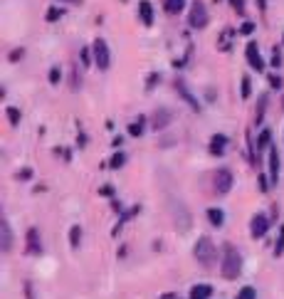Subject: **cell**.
<instances>
[{"label":"cell","instance_id":"cell-32","mask_svg":"<svg viewBox=\"0 0 284 299\" xmlns=\"http://www.w3.org/2000/svg\"><path fill=\"white\" fill-rule=\"evenodd\" d=\"M50 82H52V84H57V82H59V70H57V67H52V70H50Z\"/></svg>","mask_w":284,"mask_h":299},{"label":"cell","instance_id":"cell-17","mask_svg":"<svg viewBox=\"0 0 284 299\" xmlns=\"http://www.w3.org/2000/svg\"><path fill=\"white\" fill-rule=\"evenodd\" d=\"M163 8H166L168 15H178V13H183L186 0H163Z\"/></svg>","mask_w":284,"mask_h":299},{"label":"cell","instance_id":"cell-42","mask_svg":"<svg viewBox=\"0 0 284 299\" xmlns=\"http://www.w3.org/2000/svg\"><path fill=\"white\" fill-rule=\"evenodd\" d=\"M161 299H175V294H163Z\"/></svg>","mask_w":284,"mask_h":299},{"label":"cell","instance_id":"cell-23","mask_svg":"<svg viewBox=\"0 0 284 299\" xmlns=\"http://www.w3.org/2000/svg\"><path fill=\"white\" fill-rule=\"evenodd\" d=\"M284 255V225L279 227V238H277V245H274V257H282Z\"/></svg>","mask_w":284,"mask_h":299},{"label":"cell","instance_id":"cell-37","mask_svg":"<svg viewBox=\"0 0 284 299\" xmlns=\"http://www.w3.org/2000/svg\"><path fill=\"white\" fill-rule=\"evenodd\" d=\"M25 294H27V299H32V289H30V282H25Z\"/></svg>","mask_w":284,"mask_h":299},{"label":"cell","instance_id":"cell-5","mask_svg":"<svg viewBox=\"0 0 284 299\" xmlns=\"http://www.w3.org/2000/svg\"><path fill=\"white\" fill-rule=\"evenodd\" d=\"M230 188H232V173L227 169H218L212 173V190L218 195H225V193H230Z\"/></svg>","mask_w":284,"mask_h":299},{"label":"cell","instance_id":"cell-12","mask_svg":"<svg viewBox=\"0 0 284 299\" xmlns=\"http://www.w3.org/2000/svg\"><path fill=\"white\" fill-rule=\"evenodd\" d=\"M227 144H230V141H227V136H223V134H215V136H212V139H210V153H212V156H223V153H225V146Z\"/></svg>","mask_w":284,"mask_h":299},{"label":"cell","instance_id":"cell-30","mask_svg":"<svg viewBox=\"0 0 284 299\" xmlns=\"http://www.w3.org/2000/svg\"><path fill=\"white\" fill-rule=\"evenodd\" d=\"M82 62H84V67H89V64H92V57H89V47H84V50H82Z\"/></svg>","mask_w":284,"mask_h":299},{"label":"cell","instance_id":"cell-8","mask_svg":"<svg viewBox=\"0 0 284 299\" xmlns=\"http://www.w3.org/2000/svg\"><path fill=\"white\" fill-rule=\"evenodd\" d=\"M267 230H269V218L262 215V213H257V215L250 220V232H252V238H262Z\"/></svg>","mask_w":284,"mask_h":299},{"label":"cell","instance_id":"cell-39","mask_svg":"<svg viewBox=\"0 0 284 299\" xmlns=\"http://www.w3.org/2000/svg\"><path fill=\"white\" fill-rule=\"evenodd\" d=\"M20 55H22V50H15V52L10 55V59H20Z\"/></svg>","mask_w":284,"mask_h":299},{"label":"cell","instance_id":"cell-7","mask_svg":"<svg viewBox=\"0 0 284 299\" xmlns=\"http://www.w3.org/2000/svg\"><path fill=\"white\" fill-rule=\"evenodd\" d=\"M245 57H247V62H250V67H252L255 72H262V70H265V59H262V55H260L257 42H250V45H247Z\"/></svg>","mask_w":284,"mask_h":299},{"label":"cell","instance_id":"cell-14","mask_svg":"<svg viewBox=\"0 0 284 299\" xmlns=\"http://www.w3.org/2000/svg\"><path fill=\"white\" fill-rule=\"evenodd\" d=\"M138 15H141V22H144V25H153V8L149 0H141V3H138Z\"/></svg>","mask_w":284,"mask_h":299},{"label":"cell","instance_id":"cell-10","mask_svg":"<svg viewBox=\"0 0 284 299\" xmlns=\"http://www.w3.org/2000/svg\"><path fill=\"white\" fill-rule=\"evenodd\" d=\"M10 247H13V232H10V223L3 218L0 220V250L10 252Z\"/></svg>","mask_w":284,"mask_h":299},{"label":"cell","instance_id":"cell-22","mask_svg":"<svg viewBox=\"0 0 284 299\" xmlns=\"http://www.w3.org/2000/svg\"><path fill=\"white\" fill-rule=\"evenodd\" d=\"M79 240H82V227L75 225V227L69 230V245H72V247H79Z\"/></svg>","mask_w":284,"mask_h":299},{"label":"cell","instance_id":"cell-1","mask_svg":"<svg viewBox=\"0 0 284 299\" xmlns=\"http://www.w3.org/2000/svg\"><path fill=\"white\" fill-rule=\"evenodd\" d=\"M220 272H223V277H225V280H237V277H240V272H242V257H240V252H237V247H235V245L227 243L225 247H223Z\"/></svg>","mask_w":284,"mask_h":299},{"label":"cell","instance_id":"cell-6","mask_svg":"<svg viewBox=\"0 0 284 299\" xmlns=\"http://www.w3.org/2000/svg\"><path fill=\"white\" fill-rule=\"evenodd\" d=\"M92 50H94V62L99 70H109V64H112V55H109V45L104 42L101 38L94 40V45H92Z\"/></svg>","mask_w":284,"mask_h":299},{"label":"cell","instance_id":"cell-21","mask_svg":"<svg viewBox=\"0 0 284 299\" xmlns=\"http://www.w3.org/2000/svg\"><path fill=\"white\" fill-rule=\"evenodd\" d=\"M144 124H146V119H144V116H141V119H136L133 124H129V134H131V136H141V134H144Z\"/></svg>","mask_w":284,"mask_h":299},{"label":"cell","instance_id":"cell-2","mask_svg":"<svg viewBox=\"0 0 284 299\" xmlns=\"http://www.w3.org/2000/svg\"><path fill=\"white\" fill-rule=\"evenodd\" d=\"M168 210H170V218H173V223L175 227L181 230V232H186L193 223V218H190L188 208L183 206V201L181 198H168Z\"/></svg>","mask_w":284,"mask_h":299},{"label":"cell","instance_id":"cell-34","mask_svg":"<svg viewBox=\"0 0 284 299\" xmlns=\"http://www.w3.org/2000/svg\"><path fill=\"white\" fill-rule=\"evenodd\" d=\"M18 178H20V181H27V178H32V171H30V169L20 171V173H18Z\"/></svg>","mask_w":284,"mask_h":299},{"label":"cell","instance_id":"cell-16","mask_svg":"<svg viewBox=\"0 0 284 299\" xmlns=\"http://www.w3.org/2000/svg\"><path fill=\"white\" fill-rule=\"evenodd\" d=\"M27 250H30V252H40V250H42V245H40V232L35 227L27 230Z\"/></svg>","mask_w":284,"mask_h":299},{"label":"cell","instance_id":"cell-27","mask_svg":"<svg viewBox=\"0 0 284 299\" xmlns=\"http://www.w3.org/2000/svg\"><path fill=\"white\" fill-rule=\"evenodd\" d=\"M8 119H10V124H13V126H18V121H20V112L10 107V109H8Z\"/></svg>","mask_w":284,"mask_h":299},{"label":"cell","instance_id":"cell-24","mask_svg":"<svg viewBox=\"0 0 284 299\" xmlns=\"http://www.w3.org/2000/svg\"><path fill=\"white\" fill-rule=\"evenodd\" d=\"M124 163H126V153H121V151H119V153H114L112 161H109V166H112V169H121Z\"/></svg>","mask_w":284,"mask_h":299},{"label":"cell","instance_id":"cell-19","mask_svg":"<svg viewBox=\"0 0 284 299\" xmlns=\"http://www.w3.org/2000/svg\"><path fill=\"white\" fill-rule=\"evenodd\" d=\"M208 220L215 225V227H220V225L225 223V213H223V210H218V208H210V210H208Z\"/></svg>","mask_w":284,"mask_h":299},{"label":"cell","instance_id":"cell-13","mask_svg":"<svg viewBox=\"0 0 284 299\" xmlns=\"http://www.w3.org/2000/svg\"><path fill=\"white\" fill-rule=\"evenodd\" d=\"M173 84H175V89H178V94H181V96H183V99L188 102L190 107H193V112H200V104H198V102H195V96H193V94H190L188 89H186V84H183V79H175Z\"/></svg>","mask_w":284,"mask_h":299},{"label":"cell","instance_id":"cell-43","mask_svg":"<svg viewBox=\"0 0 284 299\" xmlns=\"http://www.w3.org/2000/svg\"><path fill=\"white\" fill-rule=\"evenodd\" d=\"M282 102H284V99H282Z\"/></svg>","mask_w":284,"mask_h":299},{"label":"cell","instance_id":"cell-4","mask_svg":"<svg viewBox=\"0 0 284 299\" xmlns=\"http://www.w3.org/2000/svg\"><path fill=\"white\" fill-rule=\"evenodd\" d=\"M188 25L190 27H195V30H203V27L208 25V10H205V5H203L200 0H195V3L190 5Z\"/></svg>","mask_w":284,"mask_h":299},{"label":"cell","instance_id":"cell-35","mask_svg":"<svg viewBox=\"0 0 284 299\" xmlns=\"http://www.w3.org/2000/svg\"><path fill=\"white\" fill-rule=\"evenodd\" d=\"M252 30H255V25H252V22H245V25H242V30H240V32H242V35H250V32H252Z\"/></svg>","mask_w":284,"mask_h":299},{"label":"cell","instance_id":"cell-3","mask_svg":"<svg viewBox=\"0 0 284 299\" xmlns=\"http://www.w3.org/2000/svg\"><path fill=\"white\" fill-rule=\"evenodd\" d=\"M218 257V252H215V243L210 240V238H200L198 243H195V260L200 262L203 267H208L212 264Z\"/></svg>","mask_w":284,"mask_h":299},{"label":"cell","instance_id":"cell-9","mask_svg":"<svg viewBox=\"0 0 284 299\" xmlns=\"http://www.w3.org/2000/svg\"><path fill=\"white\" fill-rule=\"evenodd\" d=\"M170 119H173V114H170L168 109H156V112L151 114V129L153 131L166 129V126L170 124Z\"/></svg>","mask_w":284,"mask_h":299},{"label":"cell","instance_id":"cell-20","mask_svg":"<svg viewBox=\"0 0 284 299\" xmlns=\"http://www.w3.org/2000/svg\"><path fill=\"white\" fill-rule=\"evenodd\" d=\"M267 146H272V131H269V129H262L260 139H257V151H265Z\"/></svg>","mask_w":284,"mask_h":299},{"label":"cell","instance_id":"cell-40","mask_svg":"<svg viewBox=\"0 0 284 299\" xmlns=\"http://www.w3.org/2000/svg\"><path fill=\"white\" fill-rule=\"evenodd\" d=\"M156 79H158V75H151V77H149V89L153 87V82H156Z\"/></svg>","mask_w":284,"mask_h":299},{"label":"cell","instance_id":"cell-38","mask_svg":"<svg viewBox=\"0 0 284 299\" xmlns=\"http://www.w3.org/2000/svg\"><path fill=\"white\" fill-rule=\"evenodd\" d=\"M112 193H114V188H109V186L101 188V195H112Z\"/></svg>","mask_w":284,"mask_h":299},{"label":"cell","instance_id":"cell-33","mask_svg":"<svg viewBox=\"0 0 284 299\" xmlns=\"http://www.w3.org/2000/svg\"><path fill=\"white\" fill-rule=\"evenodd\" d=\"M269 84H272L274 89H279V87H282V79H279L277 75H272V77H269Z\"/></svg>","mask_w":284,"mask_h":299},{"label":"cell","instance_id":"cell-15","mask_svg":"<svg viewBox=\"0 0 284 299\" xmlns=\"http://www.w3.org/2000/svg\"><path fill=\"white\" fill-rule=\"evenodd\" d=\"M212 297V287L210 284H195L190 289V299H210Z\"/></svg>","mask_w":284,"mask_h":299},{"label":"cell","instance_id":"cell-31","mask_svg":"<svg viewBox=\"0 0 284 299\" xmlns=\"http://www.w3.org/2000/svg\"><path fill=\"white\" fill-rule=\"evenodd\" d=\"M230 3H232V8H235V10H237L240 15L245 13V5H242V0H230Z\"/></svg>","mask_w":284,"mask_h":299},{"label":"cell","instance_id":"cell-18","mask_svg":"<svg viewBox=\"0 0 284 299\" xmlns=\"http://www.w3.org/2000/svg\"><path fill=\"white\" fill-rule=\"evenodd\" d=\"M265 109H267V94L260 96L257 102V114H255V126H262V119H265Z\"/></svg>","mask_w":284,"mask_h":299},{"label":"cell","instance_id":"cell-29","mask_svg":"<svg viewBox=\"0 0 284 299\" xmlns=\"http://www.w3.org/2000/svg\"><path fill=\"white\" fill-rule=\"evenodd\" d=\"M69 87L72 89H79V72L72 67V75H69Z\"/></svg>","mask_w":284,"mask_h":299},{"label":"cell","instance_id":"cell-28","mask_svg":"<svg viewBox=\"0 0 284 299\" xmlns=\"http://www.w3.org/2000/svg\"><path fill=\"white\" fill-rule=\"evenodd\" d=\"M45 18L50 20V22H52V20H59V18H62V10H59V8H50Z\"/></svg>","mask_w":284,"mask_h":299},{"label":"cell","instance_id":"cell-25","mask_svg":"<svg viewBox=\"0 0 284 299\" xmlns=\"http://www.w3.org/2000/svg\"><path fill=\"white\" fill-rule=\"evenodd\" d=\"M255 297H257L255 287H242V289H240V294H237V299H255Z\"/></svg>","mask_w":284,"mask_h":299},{"label":"cell","instance_id":"cell-36","mask_svg":"<svg viewBox=\"0 0 284 299\" xmlns=\"http://www.w3.org/2000/svg\"><path fill=\"white\" fill-rule=\"evenodd\" d=\"M272 186V183H267V178L265 176H262V178H260V188H262V190H267V188Z\"/></svg>","mask_w":284,"mask_h":299},{"label":"cell","instance_id":"cell-11","mask_svg":"<svg viewBox=\"0 0 284 299\" xmlns=\"http://www.w3.org/2000/svg\"><path fill=\"white\" fill-rule=\"evenodd\" d=\"M279 181V153L274 146H269V183L274 186Z\"/></svg>","mask_w":284,"mask_h":299},{"label":"cell","instance_id":"cell-26","mask_svg":"<svg viewBox=\"0 0 284 299\" xmlns=\"http://www.w3.org/2000/svg\"><path fill=\"white\" fill-rule=\"evenodd\" d=\"M250 89H252V82H250V77H242V99H247L250 96Z\"/></svg>","mask_w":284,"mask_h":299},{"label":"cell","instance_id":"cell-41","mask_svg":"<svg viewBox=\"0 0 284 299\" xmlns=\"http://www.w3.org/2000/svg\"><path fill=\"white\" fill-rule=\"evenodd\" d=\"M257 5H260V10H265V8H267V3H265V0H257Z\"/></svg>","mask_w":284,"mask_h":299}]
</instances>
